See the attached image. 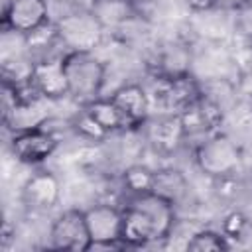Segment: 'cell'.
Returning <instances> with one entry per match:
<instances>
[{
	"instance_id": "obj_5",
	"label": "cell",
	"mask_w": 252,
	"mask_h": 252,
	"mask_svg": "<svg viewBox=\"0 0 252 252\" xmlns=\"http://www.w3.org/2000/svg\"><path fill=\"white\" fill-rule=\"evenodd\" d=\"M51 20L47 0H4L0 12V26L4 33L30 35Z\"/></svg>"
},
{
	"instance_id": "obj_4",
	"label": "cell",
	"mask_w": 252,
	"mask_h": 252,
	"mask_svg": "<svg viewBox=\"0 0 252 252\" xmlns=\"http://www.w3.org/2000/svg\"><path fill=\"white\" fill-rule=\"evenodd\" d=\"M55 22L59 45L65 51H91L94 53L104 41L106 28L91 6H81L63 12Z\"/></svg>"
},
{
	"instance_id": "obj_7",
	"label": "cell",
	"mask_w": 252,
	"mask_h": 252,
	"mask_svg": "<svg viewBox=\"0 0 252 252\" xmlns=\"http://www.w3.org/2000/svg\"><path fill=\"white\" fill-rule=\"evenodd\" d=\"M154 81L156 85L150 98L159 106V112H181L201 96V79L195 73L177 77H154Z\"/></svg>"
},
{
	"instance_id": "obj_11",
	"label": "cell",
	"mask_w": 252,
	"mask_h": 252,
	"mask_svg": "<svg viewBox=\"0 0 252 252\" xmlns=\"http://www.w3.org/2000/svg\"><path fill=\"white\" fill-rule=\"evenodd\" d=\"M177 114L181 118L185 140H197V142L207 138L209 134L220 130V126L226 118V110L203 93L199 98H195L189 106H185Z\"/></svg>"
},
{
	"instance_id": "obj_13",
	"label": "cell",
	"mask_w": 252,
	"mask_h": 252,
	"mask_svg": "<svg viewBox=\"0 0 252 252\" xmlns=\"http://www.w3.org/2000/svg\"><path fill=\"white\" fill-rule=\"evenodd\" d=\"M20 199L28 211L47 213L55 209L61 201V179L49 169L33 171L24 181L20 189Z\"/></svg>"
},
{
	"instance_id": "obj_2",
	"label": "cell",
	"mask_w": 252,
	"mask_h": 252,
	"mask_svg": "<svg viewBox=\"0 0 252 252\" xmlns=\"http://www.w3.org/2000/svg\"><path fill=\"white\" fill-rule=\"evenodd\" d=\"M195 167L209 179L238 177L244 169V154L240 144L226 132H213L207 138L195 142L193 148Z\"/></svg>"
},
{
	"instance_id": "obj_15",
	"label": "cell",
	"mask_w": 252,
	"mask_h": 252,
	"mask_svg": "<svg viewBox=\"0 0 252 252\" xmlns=\"http://www.w3.org/2000/svg\"><path fill=\"white\" fill-rule=\"evenodd\" d=\"M193 49L187 41H165L161 43L150 63L152 77H177L193 73Z\"/></svg>"
},
{
	"instance_id": "obj_6",
	"label": "cell",
	"mask_w": 252,
	"mask_h": 252,
	"mask_svg": "<svg viewBox=\"0 0 252 252\" xmlns=\"http://www.w3.org/2000/svg\"><path fill=\"white\" fill-rule=\"evenodd\" d=\"M91 232L85 219V209H65L61 211L49 226V246L53 250L87 252L91 250Z\"/></svg>"
},
{
	"instance_id": "obj_22",
	"label": "cell",
	"mask_w": 252,
	"mask_h": 252,
	"mask_svg": "<svg viewBox=\"0 0 252 252\" xmlns=\"http://www.w3.org/2000/svg\"><path fill=\"white\" fill-rule=\"evenodd\" d=\"M252 6V0H213V10L222 14H238Z\"/></svg>"
},
{
	"instance_id": "obj_23",
	"label": "cell",
	"mask_w": 252,
	"mask_h": 252,
	"mask_svg": "<svg viewBox=\"0 0 252 252\" xmlns=\"http://www.w3.org/2000/svg\"><path fill=\"white\" fill-rule=\"evenodd\" d=\"M191 12L203 14V12H213V0H185Z\"/></svg>"
},
{
	"instance_id": "obj_9",
	"label": "cell",
	"mask_w": 252,
	"mask_h": 252,
	"mask_svg": "<svg viewBox=\"0 0 252 252\" xmlns=\"http://www.w3.org/2000/svg\"><path fill=\"white\" fill-rule=\"evenodd\" d=\"M30 89L47 102H57L69 98V85L63 67V53L61 55H45L33 59L30 81Z\"/></svg>"
},
{
	"instance_id": "obj_19",
	"label": "cell",
	"mask_w": 252,
	"mask_h": 252,
	"mask_svg": "<svg viewBox=\"0 0 252 252\" xmlns=\"http://www.w3.org/2000/svg\"><path fill=\"white\" fill-rule=\"evenodd\" d=\"M69 128L87 142H104L110 138V134L93 118V114L85 106H79V110L73 114V118L69 120Z\"/></svg>"
},
{
	"instance_id": "obj_10",
	"label": "cell",
	"mask_w": 252,
	"mask_h": 252,
	"mask_svg": "<svg viewBox=\"0 0 252 252\" xmlns=\"http://www.w3.org/2000/svg\"><path fill=\"white\" fill-rule=\"evenodd\" d=\"M87 226L91 232V250L96 248H124L122 236V207L112 203H94L85 209Z\"/></svg>"
},
{
	"instance_id": "obj_3",
	"label": "cell",
	"mask_w": 252,
	"mask_h": 252,
	"mask_svg": "<svg viewBox=\"0 0 252 252\" xmlns=\"http://www.w3.org/2000/svg\"><path fill=\"white\" fill-rule=\"evenodd\" d=\"M63 67L71 100H75L79 106H85L91 100L102 96V89L106 83V65L96 53L65 51Z\"/></svg>"
},
{
	"instance_id": "obj_8",
	"label": "cell",
	"mask_w": 252,
	"mask_h": 252,
	"mask_svg": "<svg viewBox=\"0 0 252 252\" xmlns=\"http://www.w3.org/2000/svg\"><path fill=\"white\" fill-rule=\"evenodd\" d=\"M59 148V138L53 130H47V124L12 132L10 152L24 165H39L47 161Z\"/></svg>"
},
{
	"instance_id": "obj_14",
	"label": "cell",
	"mask_w": 252,
	"mask_h": 252,
	"mask_svg": "<svg viewBox=\"0 0 252 252\" xmlns=\"http://www.w3.org/2000/svg\"><path fill=\"white\" fill-rule=\"evenodd\" d=\"M108 96L124 114L130 130H140L152 110V98L148 89L140 83H124L114 89Z\"/></svg>"
},
{
	"instance_id": "obj_12",
	"label": "cell",
	"mask_w": 252,
	"mask_h": 252,
	"mask_svg": "<svg viewBox=\"0 0 252 252\" xmlns=\"http://www.w3.org/2000/svg\"><path fill=\"white\" fill-rule=\"evenodd\" d=\"M140 134L144 142L161 156L175 154L185 140V132L181 126V118L177 112H158L156 116H148V120L142 124Z\"/></svg>"
},
{
	"instance_id": "obj_18",
	"label": "cell",
	"mask_w": 252,
	"mask_h": 252,
	"mask_svg": "<svg viewBox=\"0 0 252 252\" xmlns=\"http://www.w3.org/2000/svg\"><path fill=\"white\" fill-rule=\"evenodd\" d=\"M154 173H156V169H152L144 163H132L120 175L122 189L128 193V197L150 193L154 187Z\"/></svg>"
},
{
	"instance_id": "obj_17",
	"label": "cell",
	"mask_w": 252,
	"mask_h": 252,
	"mask_svg": "<svg viewBox=\"0 0 252 252\" xmlns=\"http://www.w3.org/2000/svg\"><path fill=\"white\" fill-rule=\"evenodd\" d=\"M85 108L93 114V118H94L110 136L122 134V132H134V130H130V126H128V122H126V118H124V114L120 112V108L112 102V98H110L108 94H102V96L91 100L89 104H85Z\"/></svg>"
},
{
	"instance_id": "obj_16",
	"label": "cell",
	"mask_w": 252,
	"mask_h": 252,
	"mask_svg": "<svg viewBox=\"0 0 252 252\" xmlns=\"http://www.w3.org/2000/svg\"><path fill=\"white\" fill-rule=\"evenodd\" d=\"M152 193L163 197L175 207H181L191 197V183L187 175L177 167H159L154 173Z\"/></svg>"
},
{
	"instance_id": "obj_1",
	"label": "cell",
	"mask_w": 252,
	"mask_h": 252,
	"mask_svg": "<svg viewBox=\"0 0 252 252\" xmlns=\"http://www.w3.org/2000/svg\"><path fill=\"white\" fill-rule=\"evenodd\" d=\"M122 244L142 248L167 240L177 222V207L156 193L130 195L122 207Z\"/></svg>"
},
{
	"instance_id": "obj_20",
	"label": "cell",
	"mask_w": 252,
	"mask_h": 252,
	"mask_svg": "<svg viewBox=\"0 0 252 252\" xmlns=\"http://www.w3.org/2000/svg\"><path fill=\"white\" fill-rule=\"evenodd\" d=\"M185 248L191 252H217V250H230L232 242L220 230L201 228L189 236Z\"/></svg>"
},
{
	"instance_id": "obj_24",
	"label": "cell",
	"mask_w": 252,
	"mask_h": 252,
	"mask_svg": "<svg viewBox=\"0 0 252 252\" xmlns=\"http://www.w3.org/2000/svg\"><path fill=\"white\" fill-rule=\"evenodd\" d=\"M91 2H100V0H91Z\"/></svg>"
},
{
	"instance_id": "obj_21",
	"label": "cell",
	"mask_w": 252,
	"mask_h": 252,
	"mask_svg": "<svg viewBox=\"0 0 252 252\" xmlns=\"http://www.w3.org/2000/svg\"><path fill=\"white\" fill-rule=\"evenodd\" d=\"M250 226H252V220L248 219V215L242 209H232L230 213L224 215L222 224H220V232L232 242V240L244 238V234Z\"/></svg>"
}]
</instances>
